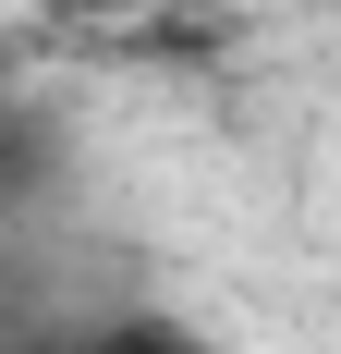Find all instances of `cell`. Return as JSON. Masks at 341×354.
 <instances>
[{
  "label": "cell",
  "mask_w": 341,
  "mask_h": 354,
  "mask_svg": "<svg viewBox=\"0 0 341 354\" xmlns=\"http://www.w3.org/2000/svg\"><path fill=\"white\" fill-rule=\"evenodd\" d=\"M49 25H110V12H170V0H37Z\"/></svg>",
  "instance_id": "1"
}]
</instances>
